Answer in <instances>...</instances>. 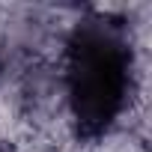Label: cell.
Segmentation results:
<instances>
[{"mask_svg": "<svg viewBox=\"0 0 152 152\" xmlns=\"http://www.w3.org/2000/svg\"><path fill=\"white\" fill-rule=\"evenodd\" d=\"M0 152H3V149H0Z\"/></svg>", "mask_w": 152, "mask_h": 152, "instance_id": "obj_2", "label": "cell"}, {"mask_svg": "<svg viewBox=\"0 0 152 152\" xmlns=\"http://www.w3.org/2000/svg\"><path fill=\"white\" fill-rule=\"evenodd\" d=\"M63 93L81 137H107L131 107L134 48L125 27L107 15L78 21L63 51Z\"/></svg>", "mask_w": 152, "mask_h": 152, "instance_id": "obj_1", "label": "cell"}]
</instances>
